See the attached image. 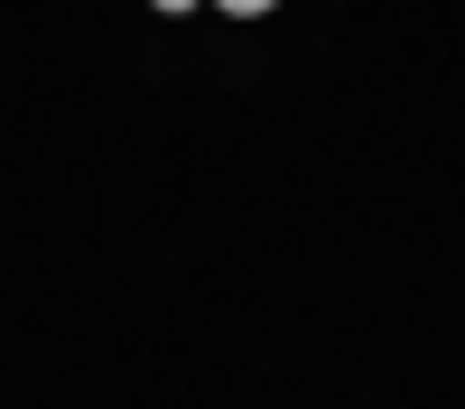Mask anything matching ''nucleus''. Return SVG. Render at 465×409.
I'll use <instances>...</instances> for the list:
<instances>
[{"instance_id": "1", "label": "nucleus", "mask_w": 465, "mask_h": 409, "mask_svg": "<svg viewBox=\"0 0 465 409\" xmlns=\"http://www.w3.org/2000/svg\"><path fill=\"white\" fill-rule=\"evenodd\" d=\"M214 10H223V19H270L280 0H214Z\"/></svg>"}, {"instance_id": "2", "label": "nucleus", "mask_w": 465, "mask_h": 409, "mask_svg": "<svg viewBox=\"0 0 465 409\" xmlns=\"http://www.w3.org/2000/svg\"><path fill=\"white\" fill-rule=\"evenodd\" d=\"M149 10H196V0H149Z\"/></svg>"}]
</instances>
